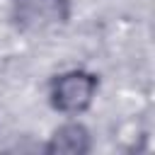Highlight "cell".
I'll use <instances>...</instances> for the list:
<instances>
[{
    "label": "cell",
    "mask_w": 155,
    "mask_h": 155,
    "mask_svg": "<svg viewBox=\"0 0 155 155\" xmlns=\"http://www.w3.org/2000/svg\"><path fill=\"white\" fill-rule=\"evenodd\" d=\"M92 131L85 121H80V116H68L65 121H61L41 145L46 155H87L92 153Z\"/></svg>",
    "instance_id": "cell-3"
},
{
    "label": "cell",
    "mask_w": 155,
    "mask_h": 155,
    "mask_svg": "<svg viewBox=\"0 0 155 155\" xmlns=\"http://www.w3.org/2000/svg\"><path fill=\"white\" fill-rule=\"evenodd\" d=\"M75 0H10V24L24 36L48 34L70 24Z\"/></svg>",
    "instance_id": "cell-2"
},
{
    "label": "cell",
    "mask_w": 155,
    "mask_h": 155,
    "mask_svg": "<svg viewBox=\"0 0 155 155\" xmlns=\"http://www.w3.org/2000/svg\"><path fill=\"white\" fill-rule=\"evenodd\" d=\"M99 75L87 68H68L48 78L46 99L48 107L61 116H82L92 109L99 94Z\"/></svg>",
    "instance_id": "cell-1"
}]
</instances>
